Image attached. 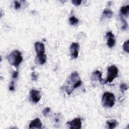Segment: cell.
I'll list each match as a JSON object with an SVG mask.
<instances>
[{
	"instance_id": "obj_1",
	"label": "cell",
	"mask_w": 129,
	"mask_h": 129,
	"mask_svg": "<svg viewBox=\"0 0 129 129\" xmlns=\"http://www.w3.org/2000/svg\"><path fill=\"white\" fill-rule=\"evenodd\" d=\"M81 84L82 81L78 73L75 71L71 74L69 80L67 82L65 85L63 86L62 88L68 95H70L73 91L80 86Z\"/></svg>"
},
{
	"instance_id": "obj_2",
	"label": "cell",
	"mask_w": 129,
	"mask_h": 129,
	"mask_svg": "<svg viewBox=\"0 0 129 129\" xmlns=\"http://www.w3.org/2000/svg\"><path fill=\"white\" fill-rule=\"evenodd\" d=\"M8 60L10 64L16 68L19 67L23 60V57L21 52L17 50H14L8 55Z\"/></svg>"
},
{
	"instance_id": "obj_3",
	"label": "cell",
	"mask_w": 129,
	"mask_h": 129,
	"mask_svg": "<svg viewBox=\"0 0 129 129\" xmlns=\"http://www.w3.org/2000/svg\"><path fill=\"white\" fill-rule=\"evenodd\" d=\"M115 98L114 94L109 92H105L102 97V104L103 107H112L115 104Z\"/></svg>"
},
{
	"instance_id": "obj_4",
	"label": "cell",
	"mask_w": 129,
	"mask_h": 129,
	"mask_svg": "<svg viewBox=\"0 0 129 129\" xmlns=\"http://www.w3.org/2000/svg\"><path fill=\"white\" fill-rule=\"evenodd\" d=\"M118 72V69L116 66L112 65L109 67L107 69V76L105 80L106 83H111L115 78L117 77Z\"/></svg>"
},
{
	"instance_id": "obj_5",
	"label": "cell",
	"mask_w": 129,
	"mask_h": 129,
	"mask_svg": "<svg viewBox=\"0 0 129 129\" xmlns=\"http://www.w3.org/2000/svg\"><path fill=\"white\" fill-rule=\"evenodd\" d=\"M67 124L71 129H80L82 127V120L79 117H77L67 122Z\"/></svg>"
},
{
	"instance_id": "obj_6",
	"label": "cell",
	"mask_w": 129,
	"mask_h": 129,
	"mask_svg": "<svg viewBox=\"0 0 129 129\" xmlns=\"http://www.w3.org/2000/svg\"><path fill=\"white\" fill-rule=\"evenodd\" d=\"M80 49L79 44L76 42H73L70 46V52L72 58L76 59L79 55Z\"/></svg>"
},
{
	"instance_id": "obj_7",
	"label": "cell",
	"mask_w": 129,
	"mask_h": 129,
	"mask_svg": "<svg viewBox=\"0 0 129 129\" xmlns=\"http://www.w3.org/2000/svg\"><path fill=\"white\" fill-rule=\"evenodd\" d=\"M41 97V96L39 91L33 89L30 91V98L33 102L35 103L38 102L40 100Z\"/></svg>"
},
{
	"instance_id": "obj_8",
	"label": "cell",
	"mask_w": 129,
	"mask_h": 129,
	"mask_svg": "<svg viewBox=\"0 0 129 129\" xmlns=\"http://www.w3.org/2000/svg\"><path fill=\"white\" fill-rule=\"evenodd\" d=\"M106 37L107 38V46L110 48L112 47L115 43V40L114 39V34L111 31L108 32L106 34Z\"/></svg>"
},
{
	"instance_id": "obj_9",
	"label": "cell",
	"mask_w": 129,
	"mask_h": 129,
	"mask_svg": "<svg viewBox=\"0 0 129 129\" xmlns=\"http://www.w3.org/2000/svg\"><path fill=\"white\" fill-rule=\"evenodd\" d=\"M92 80L93 81H96L97 80H98L100 83L101 84H106V81L105 80V81L103 80V79L102 78V73L98 71H95V72H94L92 73Z\"/></svg>"
},
{
	"instance_id": "obj_10",
	"label": "cell",
	"mask_w": 129,
	"mask_h": 129,
	"mask_svg": "<svg viewBox=\"0 0 129 129\" xmlns=\"http://www.w3.org/2000/svg\"><path fill=\"white\" fill-rule=\"evenodd\" d=\"M42 123L41 120L39 118H36L31 121L29 124V128H41Z\"/></svg>"
},
{
	"instance_id": "obj_11",
	"label": "cell",
	"mask_w": 129,
	"mask_h": 129,
	"mask_svg": "<svg viewBox=\"0 0 129 129\" xmlns=\"http://www.w3.org/2000/svg\"><path fill=\"white\" fill-rule=\"evenodd\" d=\"M35 50L37 54H43L45 52V46L43 43L40 42H36L34 45Z\"/></svg>"
},
{
	"instance_id": "obj_12",
	"label": "cell",
	"mask_w": 129,
	"mask_h": 129,
	"mask_svg": "<svg viewBox=\"0 0 129 129\" xmlns=\"http://www.w3.org/2000/svg\"><path fill=\"white\" fill-rule=\"evenodd\" d=\"M47 55L45 54H37L35 58V63L38 64H43L46 61Z\"/></svg>"
},
{
	"instance_id": "obj_13",
	"label": "cell",
	"mask_w": 129,
	"mask_h": 129,
	"mask_svg": "<svg viewBox=\"0 0 129 129\" xmlns=\"http://www.w3.org/2000/svg\"><path fill=\"white\" fill-rule=\"evenodd\" d=\"M118 124V122L115 119H110L106 121V125L107 127L110 129H112L115 128Z\"/></svg>"
},
{
	"instance_id": "obj_14",
	"label": "cell",
	"mask_w": 129,
	"mask_h": 129,
	"mask_svg": "<svg viewBox=\"0 0 129 129\" xmlns=\"http://www.w3.org/2000/svg\"><path fill=\"white\" fill-rule=\"evenodd\" d=\"M120 13L122 15L127 16L129 13V6L126 5L125 6H122L120 9Z\"/></svg>"
},
{
	"instance_id": "obj_15",
	"label": "cell",
	"mask_w": 129,
	"mask_h": 129,
	"mask_svg": "<svg viewBox=\"0 0 129 129\" xmlns=\"http://www.w3.org/2000/svg\"><path fill=\"white\" fill-rule=\"evenodd\" d=\"M103 15L108 18H110L113 15V12L109 9H105L103 12Z\"/></svg>"
},
{
	"instance_id": "obj_16",
	"label": "cell",
	"mask_w": 129,
	"mask_h": 129,
	"mask_svg": "<svg viewBox=\"0 0 129 129\" xmlns=\"http://www.w3.org/2000/svg\"><path fill=\"white\" fill-rule=\"evenodd\" d=\"M69 22L71 25L75 26L78 24L79 20L74 16H72L69 19Z\"/></svg>"
},
{
	"instance_id": "obj_17",
	"label": "cell",
	"mask_w": 129,
	"mask_h": 129,
	"mask_svg": "<svg viewBox=\"0 0 129 129\" xmlns=\"http://www.w3.org/2000/svg\"><path fill=\"white\" fill-rule=\"evenodd\" d=\"M128 44H129V40H127L125 41L123 44L122 48L124 51L126 52L127 53L129 52V48H128Z\"/></svg>"
},
{
	"instance_id": "obj_18",
	"label": "cell",
	"mask_w": 129,
	"mask_h": 129,
	"mask_svg": "<svg viewBox=\"0 0 129 129\" xmlns=\"http://www.w3.org/2000/svg\"><path fill=\"white\" fill-rule=\"evenodd\" d=\"M128 89L127 85L125 83H122L120 85V89L122 93H123L125 91L127 90Z\"/></svg>"
},
{
	"instance_id": "obj_19",
	"label": "cell",
	"mask_w": 129,
	"mask_h": 129,
	"mask_svg": "<svg viewBox=\"0 0 129 129\" xmlns=\"http://www.w3.org/2000/svg\"><path fill=\"white\" fill-rule=\"evenodd\" d=\"M50 111V107H46L42 111V114L44 116H46L49 113Z\"/></svg>"
},
{
	"instance_id": "obj_20",
	"label": "cell",
	"mask_w": 129,
	"mask_h": 129,
	"mask_svg": "<svg viewBox=\"0 0 129 129\" xmlns=\"http://www.w3.org/2000/svg\"><path fill=\"white\" fill-rule=\"evenodd\" d=\"M14 8L16 10H18L21 8V4L19 3V2L16 1H14Z\"/></svg>"
},
{
	"instance_id": "obj_21",
	"label": "cell",
	"mask_w": 129,
	"mask_h": 129,
	"mask_svg": "<svg viewBox=\"0 0 129 129\" xmlns=\"http://www.w3.org/2000/svg\"><path fill=\"white\" fill-rule=\"evenodd\" d=\"M72 3L74 5H75L76 6H78L81 5V4L82 3V1H80V0H73V1H72Z\"/></svg>"
},
{
	"instance_id": "obj_22",
	"label": "cell",
	"mask_w": 129,
	"mask_h": 129,
	"mask_svg": "<svg viewBox=\"0 0 129 129\" xmlns=\"http://www.w3.org/2000/svg\"><path fill=\"white\" fill-rule=\"evenodd\" d=\"M31 77H32V80L34 81H37V78H38V75L35 73V72H32V75H31Z\"/></svg>"
},
{
	"instance_id": "obj_23",
	"label": "cell",
	"mask_w": 129,
	"mask_h": 129,
	"mask_svg": "<svg viewBox=\"0 0 129 129\" xmlns=\"http://www.w3.org/2000/svg\"><path fill=\"white\" fill-rule=\"evenodd\" d=\"M15 84L13 81H12L11 82V84L9 86V90L10 91H14L15 90Z\"/></svg>"
},
{
	"instance_id": "obj_24",
	"label": "cell",
	"mask_w": 129,
	"mask_h": 129,
	"mask_svg": "<svg viewBox=\"0 0 129 129\" xmlns=\"http://www.w3.org/2000/svg\"><path fill=\"white\" fill-rule=\"evenodd\" d=\"M19 75V73L18 71H14L12 74V78L14 79H15L18 77Z\"/></svg>"
}]
</instances>
